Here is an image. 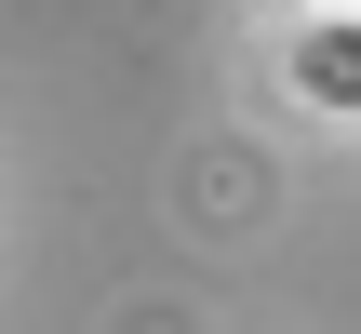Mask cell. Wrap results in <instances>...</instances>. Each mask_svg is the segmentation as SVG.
<instances>
[{"instance_id":"cell-1","label":"cell","mask_w":361,"mask_h":334,"mask_svg":"<svg viewBox=\"0 0 361 334\" xmlns=\"http://www.w3.org/2000/svg\"><path fill=\"white\" fill-rule=\"evenodd\" d=\"M295 80H308L322 107H361V27H308V40H295Z\"/></svg>"}]
</instances>
